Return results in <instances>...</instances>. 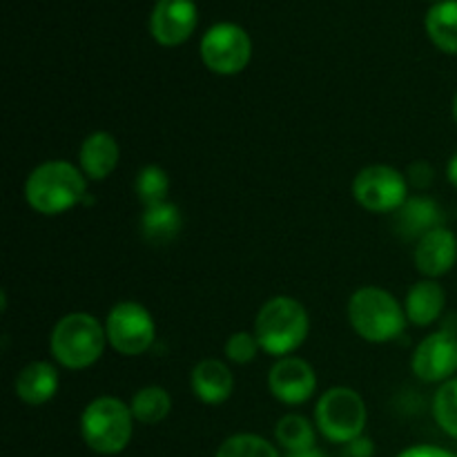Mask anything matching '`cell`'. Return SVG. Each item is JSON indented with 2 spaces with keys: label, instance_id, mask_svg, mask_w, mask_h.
<instances>
[{
  "label": "cell",
  "instance_id": "14",
  "mask_svg": "<svg viewBox=\"0 0 457 457\" xmlns=\"http://www.w3.org/2000/svg\"><path fill=\"white\" fill-rule=\"evenodd\" d=\"M192 393L199 397L204 404L217 406L223 404L235 391V378L226 361L221 360H201L190 373Z\"/></svg>",
  "mask_w": 457,
  "mask_h": 457
},
{
  "label": "cell",
  "instance_id": "11",
  "mask_svg": "<svg viewBox=\"0 0 457 457\" xmlns=\"http://www.w3.org/2000/svg\"><path fill=\"white\" fill-rule=\"evenodd\" d=\"M268 388L281 404L297 406L315 395L317 375L302 357H281L268 373Z\"/></svg>",
  "mask_w": 457,
  "mask_h": 457
},
{
  "label": "cell",
  "instance_id": "9",
  "mask_svg": "<svg viewBox=\"0 0 457 457\" xmlns=\"http://www.w3.org/2000/svg\"><path fill=\"white\" fill-rule=\"evenodd\" d=\"M353 196L369 212H397L409 201V179L391 165H369L353 179Z\"/></svg>",
  "mask_w": 457,
  "mask_h": 457
},
{
  "label": "cell",
  "instance_id": "6",
  "mask_svg": "<svg viewBox=\"0 0 457 457\" xmlns=\"http://www.w3.org/2000/svg\"><path fill=\"white\" fill-rule=\"evenodd\" d=\"M366 418L364 397L348 386L328 388L315 406L317 431L335 445H348L364 436Z\"/></svg>",
  "mask_w": 457,
  "mask_h": 457
},
{
  "label": "cell",
  "instance_id": "15",
  "mask_svg": "<svg viewBox=\"0 0 457 457\" xmlns=\"http://www.w3.org/2000/svg\"><path fill=\"white\" fill-rule=\"evenodd\" d=\"M120 147L110 132H94L83 141L79 150V163L89 181H103L116 170Z\"/></svg>",
  "mask_w": 457,
  "mask_h": 457
},
{
  "label": "cell",
  "instance_id": "2",
  "mask_svg": "<svg viewBox=\"0 0 457 457\" xmlns=\"http://www.w3.org/2000/svg\"><path fill=\"white\" fill-rule=\"evenodd\" d=\"M308 328L311 320L303 303L288 295H277L259 308L253 333L257 335L263 353L281 360L293 355L306 342Z\"/></svg>",
  "mask_w": 457,
  "mask_h": 457
},
{
  "label": "cell",
  "instance_id": "25",
  "mask_svg": "<svg viewBox=\"0 0 457 457\" xmlns=\"http://www.w3.org/2000/svg\"><path fill=\"white\" fill-rule=\"evenodd\" d=\"M433 415H436L437 427L457 440V378L437 388L433 397Z\"/></svg>",
  "mask_w": 457,
  "mask_h": 457
},
{
  "label": "cell",
  "instance_id": "19",
  "mask_svg": "<svg viewBox=\"0 0 457 457\" xmlns=\"http://www.w3.org/2000/svg\"><path fill=\"white\" fill-rule=\"evenodd\" d=\"M181 210L170 201L145 208L141 214V235L150 245H168L181 232Z\"/></svg>",
  "mask_w": 457,
  "mask_h": 457
},
{
  "label": "cell",
  "instance_id": "30",
  "mask_svg": "<svg viewBox=\"0 0 457 457\" xmlns=\"http://www.w3.org/2000/svg\"><path fill=\"white\" fill-rule=\"evenodd\" d=\"M286 457H326L320 449H306V451H295V453H288Z\"/></svg>",
  "mask_w": 457,
  "mask_h": 457
},
{
  "label": "cell",
  "instance_id": "21",
  "mask_svg": "<svg viewBox=\"0 0 457 457\" xmlns=\"http://www.w3.org/2000/svg\"><path fill=\"white\" fill-rule=\"evenodd\" d=\"M129 409L137 422L152 427L168 418L172 411V397L163 386H143L134 393Z\"/></svg>",
  "mask_w": 457,
  "mask_h": 457
},
{
  "label": "cell",
  "instance_id": "1",
  "mask_svg": "<svg viewBox=\"0 0 457 457\" xmlns=\"http://www.w3.org/2000/svg\"><path fill=\"white\" fill-rule=\"evenodd\" d=\"M25 199L34 212L56 217L87 201V177L70 161H45L27 177Z\"/></svg>",
  "mask_w": 457,
  "mask_h": 457
},
{
  "label": "cell",
  "instance_id": "32",
  "mask_svg": "<svg viewBox=\"0 0 457 457\" xmlns=\"http://www.w3.org/2000/svg\"><path fill=\"white\" fill-rule=\"evenodd\" d=\"M453 116H455V123H457V94H455V101H453Z\"/></svg>",
  "mask_w": 457,
  "mask_h": 457
},
{
  "label": "cell",
  "instance_id": "29",
  "mask_svg": "<svg viewBox=\"0 0 457 457\" xmlns=\"http://www.w3.org/2000/svg\"><path fill=\"white\" fill-rule=\"evenodd\" d=\"M348 457H373V442L369 437H357V440L348 442L346 445Z\"/></svg>",
  "mask_w": 457,
  "mask_h": 457
},
{
  "label": "cell",
  "instance_id": "18",
  "mask_svg": "<svg viewBox=\"0 0 457 457\" xmlns=\"http://www.w3.org/2000/svg\"><path fill=\"white\" fill-rule=\"evenodd\" d=\"M397 235L406 241H420L427 232L442 226L440 205L427 196H411L400 210H397Z\"/></svg>",
  "mask_w": 457,
  "mask_h": 457
},
{
  "label": "cell",
  "instance_id": "20",
  "mask_svg": "<svg viewBox=\"0 0 457 457\" xmlns=\"http://www.w3.org/2000/svg\"><path fill=\"white\" fill-rule=\"evenodd\" d=\"M424 27L437 49L457 54V0H437L427 12Z\"/></svg>",
  "mask_w": 457,
  "mask_h": 457
},
{
  "label": "cell",
  "instance_id": "3",
  "mask_svg": "<svg viewBox=\"0 0 457 457\" xmlns=\"http://www.w3.org/2000/svg\"><path fill=\"white\" fill-rule=\"evenodd\" d=\"M107 346L105 324L89 312H70L61 317L49 335V353L70 370H83L101 360Z\"/></svg>",
  "mask_w": 457,
  "mask_h": 457
},
{
  "label": "cell",
  "instance_id": "28",
  "mask_svg": "<svg viewBox=\"0 0 457 457\" xmlns=\"http://www.w3.org/2000/svg\"><path fill=\"white\" fill-rule=\"evenodd\" d=\"M397 457H457L451 453V451L440 449V446H431V445H418L411 446V449L402 451Z\"/></svg>",
  "mask_w": 457,
  "mask_h": 457
},
{
  "label": "cell",
  "instance_id": "5",
  "mask_svg": "<svg viewBox=\"0 0 457 457\" xmlns=\"http://www.w3.org/2000/svg\"><path fill=\"white\" fill-rule=\"evenodd\" d=\"M134 422L132 409L123 400L103 395L85 406L80 415V436L94 453L116 455L132 440Z\"/></svg>",
  "mask_w": 457,
  "mask_h": 457
},
{
  "label": "cell",
  "instance_id": "26",
  "mask_svg": "<svg viewBox=\"0 0 457 457\" xmlns=\"http://www.w3.org/2000/svg\"><path fill=\"white\" fill-rule=\"evenodd\" d=\"M259 351H262V344H259L257 335L248 333V330L232 333L226 339V346H223V353H226L228 360L239 366H245L257 360Z\"/></svg>",
  "mask_w": 457,
  "mask_h": 457
},
{
  "label": "cell",
  "instance_id": "22",
  "mask_svg": "<svg viewBox=\"0 0 457 457\" xmlns=\"http://www.w3.org/2000/svg\"><path fill=\"white\" fill-rule=\"evenodd\" d=\"M315 424H311V420H306L303 415L290 413L277 422L275 427V437L281 446H284L288 453L295 451H306L315 449L317 442V431Z\"/></svg>",
  "mask_w": 457,
  "mask_h": 457
},
{
  "label": "cell",
  "instance_id": "8",
  "mask_svg": "<svg viewBox=\"0 0 457 457\" xmlns=\"http://www.w3.org/2000/svg\"><path fill=\"white\" fill-rule=\"evenodd\" d=\"M201 61L221 76L239 74L253 58V40L237 22H217L201 38Z\"/></svg>",
  "mask_w": 457,
  "mask_h": 457
},
{
  "label": "cell",
  "instance_id": "23",
  "mask_svg": "<svg viewBox=\"0 0 457 457\" xmlns=\"http://www.w3.org/2000/svg\"><path fill=\"white\" fill-rule=\"evenodd\" d=\"M134 192H137L143 208L163 204V201H168L170 195L168 172L163 168H159V165H145V168L138 170L137 181H134Z\"/></svg>",
  "mask_w": 457,
  "mask_h": 457
},
{
  "label": "cell",
  "instance_id": "17",
  "mask_svg": "<svg viewBox=\"0 0 457 457\" xmlns=\"http://www.w3.org/2000/svg\"><path fill=\"white\" fill-rule=\"evenodd\" d=\"M446 306V293L436 279H422L413 284L406 293L404 312L413 326H431L442 317Z\"/></svg>",
  "mask_w": 457,
  "mask_h": 457
},
{
  "label": "cell",
  "instance_id": "13",
  "mask_svg": "<svg viewBox=\"0 0 457 457\" xmlns=\"http://www.w3.org/2000/svg\"><path fill=\"white\" fill-rule=\"evenodd\" d=\"M413 262L427 279L446 275L453 270L457 262V237L445 226L427 232L422 239L415 241Z\"/></svg>",
  "mask_w": 457,
  "mask_h": 457
},
{
  "label": "cell",
  "instance_id": "10",
  "mask_svg": "<svg viewBox=\"0 0 457 457\" xmlns=\"http://www.w3.org/2000/svg\"><path fill=\"white\" fill-rule=\"evenodd\" d=\"M415 378L422 382H449L457 373V337L453 333H431L418 344L411 360Z\"/></svg>",
  "mask_w": 457,
  "mask_h": 457
},
{
  "label": "cell",
  "instance_id": "7",
  "mask_svg": "<svg viewBox=\"0 0 457 457\" xmlns=\"http://www.w3.org/2000/svg\"><path fill=\"white\" fill-rule=\"evenodd\" d=\"M107 344L119 355L137 357L152 348L156 339V324L150 311L138 302H119L112 306L105 320Z\"/></svg>",
  "mask_w": 457,
  "mask_h": 457
},
{
  "label": "cell",
  "instance_id": "12",
  "mask_svg": "<svg viewBox=\"0 0 457 457\" xmlns=\"http://www.w3.org/2000/svg\"><path fill=\"white\" fill-rule=\"evenodd\" d=\"M196 21L195 0H156L150 16L152 38L163 47H177L190 38Z\"/></svg>",
  "mask_w": 457,
  "mask_h": 457
},
{
  "label": "cell",
  "instance_id": "27",
  "mask_svg": "<svg viewBox=\"0 0 457 457\" xmlns=\"http://www.w3.org/2000/svg\"><path fill=\"white\" fill-rule=\"evenodd\" d=\"M409 183L411 186H415V187H427L428 183L433 181V170L428 168L427 163H422V161H420V163H413L409 168Z\"/></svg>",
  "mask_w": 457,
  "mask_h": 457
},
{
  "label": "cell",
  "instance_id": "24",
  "mask_svg": "<svg viewBox=\"0 0 457 457\" xmlns=\"http://www.w3.org/2000/svg\"><path fill=\"white\" fill-rule=\"evenodd\" d=\"M214 457H281L279 451L262 436L254 433H237L221 442Z\"/></svg>",
  "mask_w": 457,
  "mask_h": 457
},
{
  "label": "cell",
  "instance_id": "4",
  "mask_svg": "<svg viewBox=\"0 0 457 457\" xmlns=\"http://www.w3.org/2000/svg\"><path fill=\"white\" fill-rule=\"evenodd\" d=\"M348 321L353 330L366 342L386 344L404 333L409 320H406L404 306L388 290L364 286L351 295Z\"/></svg>",
  "mask_w": 457,
  "mask_h": 457
},
{
  "label": "cell",
  "instance_id": "16",
  "mask_svg": "<svg viewBox=\"0 0 457 457\" xmlns=\"http://www.w3.org/2000/svg\"><path fill=\"white\" fill-rule=\"evenodd\" d=\"M18 400L29 406H43L58 393V370L49 361H29L13 382Z\"/></svg>",
  "mask_w": 457,
  "mask_h": 457
},
{
  "label": "cell",
  "instance_id": "31",
  "mask_svg": "<svg viewBox=\"0 0 457 457\" xmlns=\"http://www.w3.org/2000/svg\"><path fill=\"white\" fill-rule=\"evenodd\" d=\"M446 174H449V181L457 187V154L449 161V168H446Z\"/></svg>",
  "mask_w": 457,
  "mask_h": 457
}]
</instances>
